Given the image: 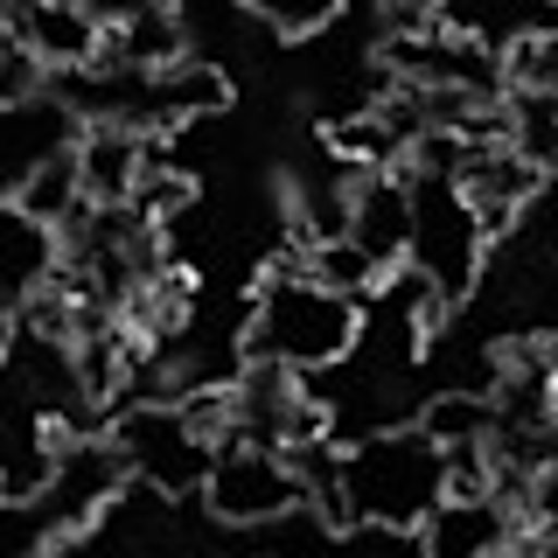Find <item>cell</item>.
I'll list each match as a JSON object with an SVG mask.
<instances>
[{
    "mask_svg": "<svg viewBox=\"0 0 558 558\" xmlns=\"http://www.w3.org/2000/svg\"><path fill=\"white\" fill-rule=\"evenodd\" d=\"M363 307L342 293L314 287L301 272V244L287 258H272L258 279L252 307H244V363H287V371H336L356 356Z\"/></svg>",
    "mask_w": 558,
    "mask_h": 558,
    "instance_id": "obj_1",
    "label": "cell"
},
{
    "mask_svg": "<svg viewBox=\"0 0 558 558\" xmlns=\"http://www.w3.org/2000/svg\"><path fill=\"white\" fill-rule=\"evenodd\" d=\"M336 475L349 523H377V531H412L447 496V461L418 426H371L336 453Z\"/></svg>",
    "mask_w": 558,
    "mask_h": 558,
    "instance_id": "obj_2",
    "label": "cell"
},
{
    "mask_svg": "<svg viewBox=\"0 0 558 558\" xmlns=\"http://www.w3.org/2000/svg\"><path fill=\"white\" fill-rule=\"evenodd\" d=\"M412 196V223H405V266L426 293V314L418 328H433L447 307H461L475 293V279L488 266V231L475 223V209L461 203V189L440 182V174H405Z\"/></svg>",
    "mask_w": 558,
    "mask_h": 558,
    "instance_id": "obj_3",
    "label": "cell"
},
{
    "mask_svg": "<svg viewBox=\"0 0 558 558\" xmlns=\"http://www.w3.org/2000/svg\"><path fill=\"white\" fill-rule=\"evenodd\" d=\"M105 440H112L119 468H126L140 488H154V496H196L203 475H209V453H217L182 412H174V398H140V405H126Z\"/></svg>",
    "mask_w": 558,
    "mask_h": 558,
    "instance_id": "obj_4",
    "label": "cell"
},
{
    "mask_svg": "<svg viewBox=\"0 0 558 558\" xmlns=\"http://www.w3.org/2000/svg\"><path fill=\"white\" fill-rule=\"evenodd\" d=\"M196 496L209 502L217 523H238V531L301 510V482H293L287 447H252V440H223L209 453V475Z\"/></svg>",
    "mask_w": 558,
    "mask_h": 558,
    "instance_id": "obj_5",
    "label": "cell"
},
{
    "mask_svg": "<svg viewBox=\"0 0 558 558\" xmlns=\"http://www.w3.org/2000/svg\"><path fill=\"white\" fill-rule=\"evenodd\" d=\"M77 126H84V119L63 105L57 84H43V92L0 105V203H8L43 161H57L70 140H77Z\"/></svg>",
    "mask_w": 558,
    "mask_h": 558,
    "instance_id": "obj_6",
    "label": "cell"
},
{
    "mask_svg": "<svg viewBox=\"0 0 558 558\" xmlns=\"http://www.w3.org/2000/svg\"><path fill=\"white\" fill-rule=\"evenodd\" d=\"M147 161H161V140L126 126V119H84L77 140H70V168H77L84 203H126Z\"/></svg>",
    "mask_w": 558,
    "mask_h": 558,
    "instance_id": "obj_7",
    "label": "cell"
},
{
    "mask_svg": "<svg viewBox=\"0 0 558 558\" xmlns=\"http://www.w3.org/2000/svg\"><path fill=\"white\" fill-rule=\"evenodd\" d=\"M453 189H461V203L475 209V223L488 238H502L523 209L537 203V189H545V168L523 161L517 147H502V140H488V147H468L461 174H453Z\"/></svg>",
    "mask_w": 558,
    "mask_h": 558,
    "instance_id": "obj_8",
    "label": "cell"
},
{
    "mask_svg": "<svg viewBox=\"0 0 558 558\" xmlns=\"http://www.w3.org/2000/svg\"><path fill=\"white\" fill-rule=\"evenodd\" d=\"M418 558H496L510 537H523V523L510 517V502L482 496H440L426 517L412 523Z\"/></svg>",
    "mask_w": 558,
    "mask_h": 558,
    "instance_id": "obj_9",
    "label": "cell"
},
{
    "mask_svg": "<svg viewBox=\"0 0 558 558\" xmlns=\"http://www.w3.org/2000/svg\"><path fill=\"white\" fill-rule=\"evenodd\" d=\"M405 223H412V196H405V174L398 168H363L349 174V196H342V238L363 244L384 272L405 266Z\"/></svg>",
    "mask_w": 558,
    "mask_h": 558,
    "instance_id": "obj_10",
    "label": "cell"
},
{
    "mask_svg": "<svg viewBox=\"0 0 558 558\" xmlns=\"http://www.w3.org/2000/svg\"><path fill=\"white\" fill-rule=\"evenodd\" d=\"M8 35L49 70V77H63V70H84V63L98 57V35L105 28L77 8V0H28V8L8 22Z\"/></svg>",
    "mask_w": 558,
    "mask_h": 558,
    "instance_id": "obj_11",
    "label": "cell"
},
{
    "mask_svg": "<svg viewBox=\"0 0 558 558\" xmlns=\"http://www.w3.org/2000/svg\"><path fill=\"white\" fill-rule=\"evenodd\" d=\"M49 272H57V231L22 217L14 203H0V307L14 314Z\"/></svg>",
    "mask_w": 558,
    "mask_h": 558,
    "instance_id": "obj_12",
    "label": "cell"
},
{
    "mask_svg": "<svg viewBox=\"0 0 558 558\" xmlns=\"http://www.w3.org/2000/svg\"><path fill=\"white\" fill-rule=\"evenodd\" d=\"M433 28L482 43V49H502L531 28H551V0H433Z\"/></svg>",
    "mask_w": 558,
    "mask_h": 558,
    "instance_id": "obj_13",
    "label": "cell"
},
{
    "mask_svg": "<svg viewBox=\"0 0 558 558\" xmlns=\"http://www.w3.org/2000/svg\"><path fill=\"white\" fill-rule=\"evenodd\" d=\"M301 272L314 279V287H328V293H342V301H371V293L384 287V266L363 244H349L342 231L336 238H314V244H301Z\"/></svg>",
    "mask_w": 558,
    "mask_h": 558,
    "instance_id": "obj_14",
    "label": "cell"
},
{
    "mask_svg": "<svg viewBox=\"0 0 558 558\" xmlns=\"http://www.w3.org/2000/svg\"><path fill=\"white\" fill-rule=\"evenodd\" d=\"M14 209H22V217H35V223H49V231H57V223H70L84 209V196H77V168H70V147L57 154V161H43L28 174L22 189H14L8 196Z\"/></svg>",
    "mask_w": 558,
    "mask_h": 558,
    "instance_id": "obj_15",
    "label": "cell"
},
{
    "mask_svg": "<svg viewBox=\"0 0 558 558\" xmlns=\"http://www.w3.org/2000/svg\"><path fill=\"white\" fill-rule=\"evenodd\" d=\"M412 426L426 433L433 447H482L488 440V398L482 391H440Z\"/></svg>",
    "mask_w": 558,
    "mask_h": 558,
    "instance_id": "obj_16",
    "label": "cell"
},
{
    "mask_svg": "<svg viewBox=\"0 0 558 558\" xmlns=\"http://www.w3.org/2000/svg\"><path fill=\"white\" fill-rule=\"evenodd\" d=\"M496 77H502V92H558L551 28H531V35H517V43H502L496 49Z\"/></svg>",
    "mask_w": 558,
    "mask_h": 558,
    "instance_id": "obj_17",
    "label": "cell"
},
{
    "mask_svg": "<svg viewBox=\"0 0 558 558\" xmlns=\"http://www.w3.org/2000/svg\"><path fill=\"white\" fill-rule=\"evenodd\" d=\"M244 14H258L266 28L279 35H314V28H328L342 14V0H238Z\"/></svg>",
    "mask_w": 558,
    "mask_h": 558,
    "instance_id": "obj_18",
    "label": "cell"
},
{
    "mask_svg": "<svg viewBox=\"0 0 558 558\" xmlns=\"http://www.w3.org/2000/svg\"><path fill=\"white\" fill-rule=\"evenodd\" d=\"M49 84V70L28 57L22 43H14L8 28H0V105H14V98H28V92H43Z\"/></svg>",
    "mask_w": 558,
    "mask_h": 558,
    "instance_id": "obj_19",
    "label": "cell"
},
{
    "mask_svg": "<svg viewBox=\"0 0 558 558\" xmlns=\"http://www.w3.org/2000/svg\"><path fill=\"white\" fill-rule=\"evenodd\" d=\"M377 22L384 35H418L433 28V0H377Z\"/></svg>",
    "mask_w": 558,
    "mask_h": 558,
    "instance_id": "obj_20",
    "label": "cell"
}]
</instances>
